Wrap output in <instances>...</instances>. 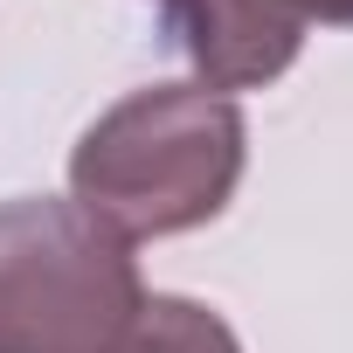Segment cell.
I'll return each instance as SVG.
<instances>
[{
  "mask_svg": "<svg viewBox=\"0 0 353 353\" xmlns=\"http://www.w3.org/2000/svg\"><path fill=\"white\" fill-rule=\"evenodd\" d=\"M243 111L201 83H152L111 104L70 152L77 208L118 243L181 236L229 208L243 181Z\"/></svg>",
  "mask_w": 353,
  "mask_h": 353,
  "instance_id": "obj_1",
  "label": "cell"
},
{
  "mask_svg": "<svg viewBox=\"0 0 353 353\" xmlns=\"http://www.w3.org/2000/svg\"><path fill=\"white\" fill-rule=\"evenodd\" d=\"M145 305L132 250L77 201L0 208V353H97Z\"/></svg>",
  "mask_w": 353,
  "mask_h": 353,
  "instance_id": "obj_2",
  "label": "cell"
},
{
  "mask_svg": "<svg viewBox=\"0 0 353 353\" xmlns=\"http://www.w3.org/2000/svg\"><path fill=\"white\" fill-rule=\"evenodd\" d=\"M166 42L201 70V90H256L298 63L305 21L277 0H152Z\"/></svg>",
  "mask_w": 353,
  "mask_h": 353,
  "instance_id": "obj_3",
  "label": "cell"
},
{
  "mask_svg": "<svg viewBox=\"0 0 353 353\" xmlns=\"http://www.w3.org/2000/svg\"><path fill=\"white\" fill-rule=\"evenodd\" d=\"M97 353H243V346H236L229 319L194 298H145L132 312V325Z\"/></svg>",
  "mask_w": 353,
  "mask_h": 353,
  "instance_id": "obj_4",
  "label": "cell"
},
{
  "mask_svg": "<svg viewBox=\"0 0 353 353\" xmlns=\"http://www.w3.org/2000/svg\"><path fill=\"white\" fill-rule=\"evenodd\" d=\"M298 21H325V28H353V0H277Z\"/></svg>",
  "mask_w": 353,
  "mask_h": 353,
  "instance_id": "obj_5",
  "label": "cell"
}]
</instances>
